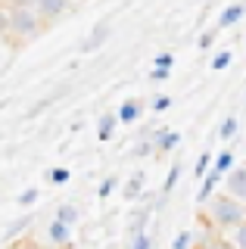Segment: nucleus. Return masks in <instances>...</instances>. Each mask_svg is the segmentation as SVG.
Masks as SVG:
<instances>
[{
  "label": "nucleus",
  "mask_w": 246,
  "mask_h": 249,
  "mask_svg": "<svg viewBox=\"0 0 246 249\" xmlns=\"http://www.w3.org/2000/svg\"><path fill=\"white\" fill-rule=\"evenodd\" d=\"M172 249H193V233H190V231H181L178 237H175Z\"/></svg>",
  "instance_id": "nucleus-25"
},
{
  "label": "nucleus",
  "mask_w": 246,
  "mask_h": 249,
  "mask_svg": "<svg viewBox=\"0 0 246 249\" xmlns=\"http://www.w3.org/2000/svg\"><path fill=\"white\" fill-rule=\"evenodd\" d=\"M193 249H234L228 243L225 237H221V233H215V231H203L199 233V240L193 243Z\"/></svg>",
  "instance_id": "nucleus-11"
},
{
  "label": "nucleus",
  "mask_w": 246,
  "mask_h": 249,
  "mask_svg": "<svg viewBox=\"0 0 246 249\" xmlns=\"http://www.w3.org/2000/svg\"><path fill=\"white\" fill-rule=\"evenodd\" d=\"M37 196H41V190H37V187H28V190H22L19 193V206H35V202H37Z\"/></svg>",
  "instance_id": "nucleus-24"
},
{
  "label": "nucleus",
  "mask_w": 246,
  "mask_h": 249,
  "mask_svg": "<svg viewBox=\"0 0 246 249\" xmlns=\"http://www.w3.org/2000/svg\"><path fill=\"white\" fill-rule=\"evenodd\" d=\"M230 62H234V53H230V50H218L212 56V72H225Z\"/></svg>",
  "instance_id": "nucleus-22"
},
{
  "label": "nucleus",
  "mask_w": 246,
  "mask_h": 249,
  "mask_svg": "<svg viewBox=\"0 0 246 249\" xmlns=\"http://www.w3.org/2000/svg\"><path fill=\"white\" fill-rule=\"evenodd\" d=\"M237 131H240V122H237L234 115H228V119L218 124V137H221V140H234Z\"/></svg>",
  "instance_id": "nucleus-20"
},
{
  "label": "nucleus",
  "mask_w": 246,
  "mask_h": 249,
  "mask_svg": "<svg viewBox=\"0 0 246 249\" xmlns=\"http://www.w3.org/2000/svg\"><path fill=\"white\" fill-rule=\"evenodd\" d=\"M165 109H172V97L168 93H156L153 97V112H165Z\"/></svg>",
  "instance_id": "nucleus-27"
},
{
  "label": "nucleus",
  "mask_w": 246,
  "mask_h": 249,
  "mask_svg": "<svg viewBox=\"0 0 246 249\" xmlns=\"http://www.w3.org/2000/svg\"><path fill=\"white\" fill-rule=\"evenodd\" d=\"M115 115H119V124H134L143 115V100H122Z\"/></svg>",
  "instance_id": "nucleus-8"
},
{
  "label": "nucleus",
  "mask_w": 246,
  "mask_h": 249,
  "mask_svg": "<svg viewBox=\"0 0 246 249\" xmlns=\"http://www.w3.org/2000/svg\"><path fill=\"white\" fill-rule=\"evenodd\" d=\"M225 181V175H218L215 168H209V175L199 181V190H196V202L203 206V202H209L212 196H215V190H218V184Z\"/></svg>",
  "instance_id": "nucleus-7"
},
{
  "label": "nucleus",
  "mask_w": 246,
  "mask_h": 249,
  "mask_svg": "<svg viewBox=\"0 0 246 249\" xmlns=\"http://www.w3.org/2000/svg\"><path fill=\"white\" fill-rule=\"evenodd\" d=\"M109 25H106V22H97L94 28H90V35L84 37L81 41V53H94V50H100V47L106 44V37H109Z\"/></svg>",
  "instance_id": "nucleus-6"
},
{
  "label": "nucleus",
  "mask_w": 246,
  "mask_h": 249,
  "mask_svg": "<svg viewBox=\"0 0 246 249\" xmlns=\"http://www.w3.org/2000/svg\"><path fill=\"white\" fill-rule=\"evenodd\" d=\"M153 66H159V69H172V66H175V53H168V50L156 53V59H153Z\"/></svg>",
  "instance_id": "nucleus-29"
},
{
  "label": "nucleus",
  "mask_w": 246,
  "mask_h": 249,
  "mask_svg": "<svg viewBox=\"0 0 246 249\" xmlns=\"http://www.w3.org/2000/svg\"><path fill=\"white\" fill-rule=\"evenodd\" d=\"M28 3H32L35 10L44 16V22H47V25H53L59 16H66L69 10H72L75 0H28Z\"/></svg>",
  "instance_id": "nucleus-3"
},
{
  "label": "nucleus",
  "mask_w": 246,
  "mask_h": 249,
  "mask_svg": "<svg viewBox=\"0 0 246 249\" xmlns=\"http://www.w3.org/2000/svg\"><path fill=\"white\" fill-rule=\"evenodd\" d=\"M153 150L156 153H172L181 146V131H172V128H153Z\"/></svg>",
  "instance_id": "nucleus-5"
},
{
  "label": "nucleus",
  "mask_w": 246,
  "mask_h": 249,
  "mask_svg": "<svg viewBox=\"0 0 246 249\" xmlns=\"http://www.w3.org/2000/svg\"><path fill=\"white\" fill-rule=\"evenodd\" d=\"M218 31H221V28H212V31H206V35H199L196 47H199V50H209V47L215 44V37H218Z\"/></svg>",
  "instance_id": "nucleus-28"
},
{
  "label": "nucleus",
  "mask_w": 246,
  "mask_h": 249,
  "mask_svg": "<svg viewBox=\"0 0 246 249\" xmlns=\"http://www.w3.org/2000/svg\"><path fill=\"white\" fill-rule=\"evenodd\" d=\"M221 237L228 240L234 249H246V224H237L234 231H228V233H221Z\"/></svg>",
  "instance_id": "nucleus-19"
},
{
  "label": "nucleus",
  "mask_w": 246,
  "mask_h": 249,
  "mask_svg": "<svg viewBox=\"0 0 246 249\" xmlns=\"http://www.w3.org/2000/svg\"><path fill=\"white\" fill-rule=\"evenodd\" d=\"M32 224H35V215H19L16 221H13L10 228L3 231V240H6V243H13V240H19L22 233H28V231H32Z\"/></svg>",
  "instance_id": "nucleus-10"
},
{
  "label": "nucleus",
  "mask_w": 246,
  "mask_h": 249,
  "mask_svg": "<svg viewBox=\"0 0 246 249\" xmlns=\"http://www.w3.org/2000/svg\"><path fill=\"white\" fill-rule=\"evenodd\" d=\"M115 124H119V115H115V112H103V115H100V122H97V137H100V143L112 140Z\"/></svg>",
  "instance_id": "nucleus-12"
},
{
  "label": "nucleus",
  "mask_w": 246,
  "mask_h": 249,
  "mask_svg": "<svg viewBox=\"0 0 246 249\" xmlns=\"http://www.w3.org/2000/svg\"><path fill=\"white\" fill-rule=\"evenodd\" d=\"M53 218H59L63 224H72V228H75V224L81 221V209L75 206V202H59V206H56V215H53Z\"/></svg>",
  "instance_id": "nucleus-14"
},
{
  "label": "nucleus",
  "mask_w": 246,
  "mask_h": 249,
  "mask_svg": "<svg viewBox=\"0 0 246 249\" xmlns=\"http://www.w3.org/2000/svg\"><path fill=\"white\" fill-rule=\"evenodd\" d=\"M6 6V35L13 47H22V44H32L47 31V22L44 16L35 10L28 0H3Z\"/></svg>",
  "instance_id": "nucleus-1"
},
{
  "label": "nucleus",
  "mask_w": 246,
  "mask_h": 249,
  "mask_svg": "<svg viewBox=\"0 0 246 249\" xmlns=\"http://www.w3.org/2000/svg\"><path fill=\"white\" fill-rule=\"evenodd\" d=\"M212 162H215V153H212V150H203V153H199V159H196V165H193V178H199V181H203V178L209 175Z\"/></svg>",
  "instance_id": "nucleus-17"
},
{
  "label": "nucleus",
  "mask_w": 246,
  "mask_h": 249,
  "mask_svg": "<svg viewBox=\"0 0 246 249\" xmlns=\"http://www.w3.org/2000/svg\"><path fill=\"white\" fill-rule=\"evenodd\" d=\"M243 16H246V3H228L225 10H221L218 25H215V28H230V25H237Z\"/></svg>",
  "instance_id": "nucleus-9"
},
{
  "label": "nucleus",
  "mask_w": 246,
  "mask_h": 249,
  "mask_svg": "<svg viewBox=\"0 0 246 249\" xmlns=\"http://www.w3.org/2000/svg\"><path fill=\"white\" fill-rule=\"evenodd\" d=\"M0 35H6V6L0 3Z\"/></svg>",
  "instance_id": "nucleus-31"
},
{
  "label": "nucleus",
  "mask_w": 246,
  "mask_h": 249,
  "mask_svg": "<svg viewBox=\"0 0 246 249\" xmlns=\"http://www.w3.org/2000/svg\"><path fill=\"white\" fill-rule=\"evenodd\" d=\"M212 168L218 171V175H228V171L234 168V150H221V153H215Z\"/></svg>",
  "instance_id": "nucleus-18"
},
{
  "label": "nucleus",
  "mask_w": 246,
  "mask_h": 249,
  "mask_svg": "<svg viewBox=\"0 0 246 249\" xmlns=\"http://www.w3.org/2000/svg\"><path fill=\"white\" fill-rule=\"evenodd\" d=\"M128 249H153V233H137V237H128Z\"/></svg>",
  "instance_id": "nucleus-23"
},
{
  "label": "nucleus",
  "mask_w": 246,
  "mask_h": 249,
  "mask_svg": "<svg viewBox=\"0 0 246 249\" xmlns=\"http://www.w3.org/2000/svg\"><path fill=\"white\" fill-rule=\"evenodd\" d=\"M115 187H119V175H106V178H103V184L97 187V196H100V199H109Z\"/></svg>",
  "instance_id": "nucleus-21"
},
{
  "label": "nucleus",
  "mask_w": 246,
  "mask_h": 249,
  "mask_svg": "<svg viewBox=\"0 0 246 249\" xmlns=\"http://www.w3.org/2000/svg\"><path fill=\"white\" fill-rule=\"evenodd\" d=\"M150 78H153V81H168V78H172V69H159V66H153V69H150Z\"/></svg>",
  "instance_id": "nucleus-30"
},
{
  "label": "nucleus",
  "mask_w": 246,
  "mask_h": 249,
  "mask_svg": "<svg viewBox=\"0 0 246 249\" xmlns=\"http://www.w3.org/2000/svg\"><path fill=\"white\" fill-rule=\"evenodd\" d=\"M196 215L206 224V231H215V233H228L237 224H246V206L240 199L228 196V193H215L209 202L199 206Z\"/></svg>",
  "instance_id": "nucleus-2"
},
{
  "label": "nucleus",
  "mask_w": 246,
  "mask_h": 249,
  "mask_svg": "<svg viewBox=\"0 0 246 249\" xmlns=\"http://www.w3.org/2000/svg\"><path fill=\"white\" fill-rule=\"evenodd\" d=\"M143 187H147V175H143V171H134V175L128 178V184H125V199L137 202L141 193H143Z\"/></svg>",
  "instance_id": "nucleus-13"
},
{
  "label": "nucleus",
  "mask_w": 246,
  "mask_h": 249,
  "mask_svg": "<svg viewBox=\"0 0 246 249\" xmlns=\"http://www.w3.org/2000/svg\"><path fill=\"white\" fill-rule=\"evenodd\" d=\"M150 153H156V150H153V140H150V137H141V143L134 146V153H131V156L143 159V156H150Z\"/></svg>",
  "instance_id": "nucleus-26"
},
{
  "label": "nucleus",
  "mask_w": 246,
  "mask_h": 249,
  "mask_svg": "<svg viewBox=\"0 0 246 249\" xmlns=\"http://www.w3.org/2000/svg\"><path fill=\"white\" fill-rule=\"evenodd\" d=\"M44 237H47L50 246L69 249V246H72V224H63L59 218H53V221L47 224V231H44Z\"/></svg>",
  "instance_id": "nucleus-4"
},
{
  "label": "nucleus",
  "mask_w": 246,
  "mask_h": 249,
  "mask_svg": "<svg viewBox=\"0 0 246 249\" xmlns=\"http://www.w3.org/2000/svg\"><path fill=\"white\" fill-rule=\"evenodd\" d=\"M181 175H184V165H181V162H175V165H172V168H168V175H165V184H162V199H159V202H156V209H159V206H162V202H165V196H168V193H172V190H175V184H178V181H181Z\"/></svg>",
  "instance_id": "nucleus-16"
},
{
  "label": "nucleus",
  "mask_w": 246,
  "mask_h": 249,
  "mask_svg": "<svg viewBox=\"0 0 246 249\" xmlns=\"http://www.w3.org/2000/svg\"><path fill=\"white\" fill-rule=\"evenodd\" d=\"M44 181H47L50 187H63V184L72 181V171H69L66 165H53V168L44 171Z\"/></svg>",
  "instance_id": "nucleus-15"
}]
</instances>
